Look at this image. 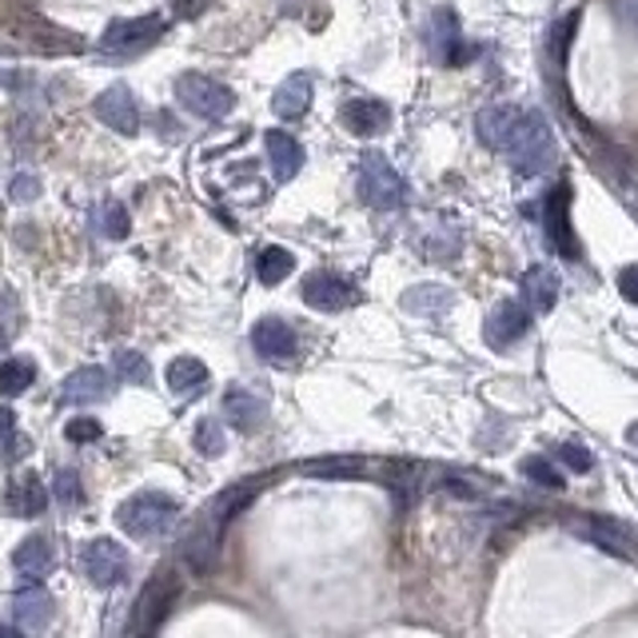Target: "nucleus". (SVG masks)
<instances>
[{"label": "nucleus", "mask_w": 638, "mask_h": 638, "mask_svg": "<svg viewBox=\"0 0 638 638\" xmlns=\"http://www.w3.org/2000/svg\"><path fill=\"white\" fill-rule=\"evenodd\" d=\"M475 132L487 148H495L515 176L535 180L554 164V132L547 116L535 109H519V104H492L475 116Z\"/></svg>", "instance_id": "obj_1"}, {"label": "nucleus", "mask_w": 638, "mask_h": 638, "mask_svg": "<svg viewBox=\"0 0 638 638\" xmlns=\"http://www.w3.org/2000/svg\"><path fill=\"white\" fill-rule=\"evenodd\" d=\"M356 188H359V200L375 212H399L407 204L404 176L395 173L380 152H363V156H359Z\"/></svg>", "instance_id": "obj_2"}, {"label": "nucleus", "mask_w": 638, "mask_h": 638, "mask_svg": "<svg viewBox=\"0 0 638 638\" xmlns=\"http://www.w3.org/2000/svg\"><path fill=\"white\" fill-rule=\"evenodd\" d=\"M176 511H180V507H176L173 495L140 492V495H132L128 503H120L116 523H120V531H128L132 539H156L160 531L173 527Z\"/></svg>", "instance_id": "obj_3"}, {"label": "nucleus", "mask_w": 638, "mask_h": 638, "mask_svg": "<svg viewBox=\"0 0 638 638\" xmlns=\"http://www.w3.org/2000/svg\"><path fill=\"white\" fill-rule=\"evenodd\" d=\"M176 100H180L188 112L204 116V120H224V116H232V109H235L232 88L200 73H184L176 80Z\"/></svg>", "instance_id": "obj_4"}, {"label": "nucleus", "mask_w": 638, "mask_h": 638, "mask_svg": "<svg viewBox=\"0 0 638 638\" xmlns=\"http://www.w3.org/2000/svg\"><path fill=\"white\" fill-rule=\"evenodd\" d=\"M168 33V21L160 13L132 16V21H112L100 37V49L112 52V56H136V52H148L160 37Z\"/></svg>", "instance_id": "obj_5"}, {"label": "nucleus", "mask_w": 638, "mask_h": 638, "mask_svg": "<svg viewBox=\"0 0 638 638\" xmlns=\"http://www.w3.org/2000/svg\"><path fill=\"white\" fill-rule=\"evenodd\" d=\"M80 566L97 587H116L128 578V551L116 539H92L80 551Z\"/></svg>", "instance_id": "obj_6"}, {"label": "nucleus", "mask_w": 638, "mask_h": 638, "mask_svg": "<svg viewBox=\"0 0 638 638\" xmlns=\"http://www.w3.org/2000/svg\"><path fill=\"white\" fill-rule=\"evenodd\" d=\"M527 332H531V316H527V304H519V299H499L492 307L487 323H483V340L495 352H511Z\"/></svg>", "instance_id": "obj_7"}, {"label": "nucleus", "mask_w": 638, "mask_h": 638, "mask_svg": "<svg viewBox=\"0 0 638 638\" xmlns=\"http://www.w3.org/2000/svg\"><path fill=\"white\" fill-rule=\"evenodd\" d=\"M359 299V288L335 271H316L304 280V304L316 311H347Z\"/></svg>", "instance_id": "obj_8"}, {"label": "nucleus", "mask_w": 638, "mask_h": 638, "mask_svg": "<svg viewBox=\"0 0 638 638\" xmlns=\"http://www.w3.org/2000/svg\"><path fill=\"white\" fill-rule=\"evenodd\" d=\"M92 112H97L100 124H109L112 132H120V136L140 132V104H136V97L128 92V85L104 88L97 97V104H92Z\"/></svg>", "instance_id": "obj_9"}, {"label": "nucleus", "mask_w": 638, "mask_h": 638, "mask_svg": "<svg viewBox=\"0 0 638 638\" xmlns=\"http://www.w3.org/2000/svg\"><path fill=\"white\" fill-rule=\"evenodd\" d=\"M252 347L268 363H292L295 352H299V340H295V328L280 316H264L252 328Z\"/></svg>", "instance_id": "obj_10"}, {"label": "nucleus", "mask_w": 638, "mask_h": 638, "mask_svg": "<svg viewBox=\"0 0 638 638\" xmlns=\"http://www.w3.org/2000/svg\"><path fill=\"white\" fill-rule=\"evenodd\" d=\"M547 240L563 259H578V235L571 228V188L559 184L547 196Z\"/></svg>", "instance_id": "obj_11"}, {"label": "nucleus", "mask_w": 638, "mask_h": 638, "mask_svg": "<svg viewBox=\"0 0 638 638\" xmlns=\"http://www.w3.org/2000/svg\"><path fill=\"white\" fill-rule=\"evenodd\" d=\"M340 124H344L352 136H383L392 128V109L383 104V100H371V97H359V100H347L344 109H340Z\"/></svg>", "instance_id": "obj_12"}, {"label": "nucleus", "mask_w": 638, "mask_h": 638, "mask_svg": "<svg viewBox=\"0 0 638 638\" xmlns=\"http://www.w3.org/2000/svg\"><path fill=\"white\" fill-rule=\"evenodd\" d=\"M112 395V375L104 368H76L68 380L61 383V404L68 407H85L100 404Z\"/></svg>", "instance_id": "obj_13"}, {"label": "nucleus", "mask_w": 638, "mask_h": 638, "mask_svg": "<svg viewBox=\"0 0 638 638\" xmlns=\"http://www.w3.org/2000/svg\"><path fill=\"white\" fill-rule=\"evenodd\" d=\"M264 148H268V160H271V176H276L280 184L295 180V173L304 168V144H299L295 136L280 132V128H271V132L264 136Z\"/></svg>", "instance_id": "obj_14"}, {"label": "nucleus", "mask_w": 638, "mask_h": 638, "mask_svg": "<svg viewBox=\"0 0 638 638\" xmlns=\"http://www.w3.org/2000/svg\"><path fill=\"white\" fill-rule=\"evenodd\" d=\"M428 40L443 64L467 61L463 44H459V16H455L451 9H435V16H431V25H428Z\"/></svg>", "instance_id": "obj_15"}, {"label": "nucleus", "mask_w": 638, "mask_h": 638, "mask_svg": "<svg viewBox=\"0 0 638 638\" xmlns=\"http://www.w3.org/2000/svg\"><path fill=\"white\" fill-rule=\"evenodd\" d=\"M399 304H404L411 316L443 319L455 307V292L451 288H439V283H419V288H407Z\"/></svg>", "instance_id": "obj_16"}, {"label": "nucleus", "mask_w": 638, "mask_h": 638, "mask_svg": "<svg viewBox=\"0 0 638 638\" xmlns=\"http://www.w3.org/2000/svg\"><path fill=\"white\" fill-rule=\"evenodd\" d=\"M307 109H311V76L307 73L288 76V80L276 88V97H271V112H276L280 120H295V116H304Z\"/></svg>", "instance_id": "obj_17"}, {"label": "nucleus", "mask_w": 638, "mask_h": 638, "mask_svg": "<svg viewBox=\"0 0 638 638\" xmlns=\"http://www.w3.org/2000/svg\"><path fill=\"white\" fill-rule=\"evenodd\" d=\"M44 507H49L44 483H40L33 471H28V475H16L13 487H9V511L21 519H37V515H44Z\"/></svg>", "instance_id": "obj_18"}, {"label": "nucleus", "mask_w": 638, "mask_h": 638, "mask_svg": "<svg viewBox=\"0 0 638 638\" xmlns=\"http://www.w3.org/2000/svg\"><path fill=\"white\" fill-rule=\"evenodd\" d=\"M13 566L21 571L25 578H33V583H40V578L49 575L52 566H56V554H52V543L44 539V535H33V539H25L21 547L13 551Z\"/></svg>", "instance_id": "obj_19"}, {"label": "nucleus", "mask_w": 638, "mask_h": 638, "mask_svg": "<svg viewBox=\"0 0 638 638\" xmlns=\"http://www.w3.org/2000/svg\"><path fill=\"white\" fill-rule=\"evenodd\" d=\"M13 611H16V623L25 626V630H33V635H40V630L49 626V618H52L49 590L40 587V583H33L28 590H21V595H16Z\"/></svg>", "instance_id": "obj_20"}, {"label": "nucleus", "mask_w": 638, "mask_h": 638, "mask_svg": "<svg viewBox=\"0 0 638 638\" xmlns=\"http://www.w3.org/2000/svg\"><path fill=\"white\" fill-rule=\"evenodd\" d=\"M554 299H559V276L547 268H531L527 276H523V304H527L531 311L547 316L554 307Z\"/></svg>", "instance_id": "obj_21"}, {"label": "nucleus", "mask_w": 638, "mask_h": 638, "mask_svg": "<svg viewBox=\"0 0 638 638\" xmlns=\"http://www.w3.org/2000/svg\"><path fill=\"white\" fill-rule=\"evenodd\" d=\"M164 380H168V387H173L176 395H196L208 387V368H204V359H196V356H180L168 363Z\"/></svg>", "instance_id": "obj_22"}, {"label": "nucleus", "mask_w": 638, "mask_h": 638, "mask_svg": "<svg viewBox=\"0 0 638 638\" xmlns=\"http://www.w3.org/2000/svg\"><path fill=\"white\" fill-rule=\"evenodd\" d=\"M224 419L232 423L235 431H256V423L264 419V399H256L244 387H232L224 395Z\"/></svg>", "instance_id": "obj_23"}, {"label": "nucleus", "mask_w": 638, "mask_h": 638, "mask_svg": "<svg viewBox=\"0 0 638 638\" xmlns=\"http://www.w3.org/2000/svg\"><path fill=\"white\" fill-rule=\"evenodd\" d=\"M259 487H264L259 478H252V483H240V487H228V492H224L220 499L212 503V527L220 531L224 523H228V519L240 515V511H244V507L252 503V499H256Z\"/></svg>", "instance_id": "obj_24"}, {"label": "nucleus", "mask_w": 638, "mask_h": 638, "mask_svg": "<svg viewBox=\"0 0 638 638\" xmlns=\"http://www.w3.org/2000/svg\"><path fill=\"white\" fill-rule=\"evenodd\" d=\"M295 271V256L288 252V247H264L256 256V276L259 283H268V288H276V283H283L288 276Z\"/></svg>", "instance_id": "obj_25"}, {"label": "nucleus", "mask_w": 638, "mask_h": 638, "mask_svg": "<svg viewBox=\"0 0 638 638\" xmlns=\"http://www.w3.org/2000/svg\"><path fill=\"white\" fill-rule=\"evenodd\" d=\"M299 471L311 478H356V475H363V459L332 455V459H311V463H304Z\"/></svg>", "instance_id": "obj_26"}, {"label": "nucleus", "mask_w": 638, "mask_h": 638, "mask_svg": "<svg viewBox=\"0 0 638 638\" xmlns=\"http://www.w3.org/2000/svg\"><path fill=\"white\" fill-rule=\"evenodd\" d=\"M33 380H37V363H28V359H4L0 363V395H21L33 387Z\"/></svg>", "instance_id": "obj_27"}, {"label": "nucleus", "mask_w": 638, "mask_h": 638, "mask_svg": "<svg viewBox=\"0 0 638 638\" xmlns=\"http://www.w3.org/2000/svg\"><path fill=\"white\" fill-rule=\"evenodd\" d=\"M112 368H116V375H120L124 383H140V387L152 383V368H148V359L140 356V352H116V363H112Z\"/></svg>", "instance_id": "obj_28"}, {"label": "nucleus", "mask_w": 638, "mask_h": 638, "mask_svg": "<svg viewBox=\"0 0 638 638\" xmlns=\"http://www.w3.org/2000/svg\"><path fill=\"white\" fill-rule=\"evenodd\" d=\"M523 475L531 483H539V487H551V492H563V475L551 467V459H543V455H527L523 459Z\"/></svg>", "instance_id": "obj_29"}, {"label": "nucleus", "mask_w": 638, "mask_h": 638, "mask_svg": "<svg viewBox=\"0 0 638 638\" xmlns=\"http://www.w3.org/2000/svg\"><path fill=\"white\" fill-rule=\"evenodd\" d=\"M196 451L208 455V459L224 455V428L216 423V419H200L196 423Z\"/></svg>", "instance_id": "obj_30"}, {"label": "nucleus", "mask_w": 638, "mask_h": 638, "mask_svg": "<svg viewBox=\"0 0 638 638\" xmlns=\"http://www.w3.org/2000/svg\"><path fill=\"white\" fill-rule=\"evenodd\" d=\"M100 228H104L109 240H124L128 235V212H124V204H109V208L100 212Z\"/></svg>", "instance_id": "obj_31"}, {"label": "nucleus", "mask_w": 638, "mask_h": 638, "mask_svg": "<svg viewBox=\"0 0 638 638\" xmlns=\"http://www.w3.org/2000/svg\"><path fill=\"white\" fill-rule=\"evenodd\" d=\"M559 459H563V463L571 467V471H578V475L595 467V455H590L587 447H583V443H563V447H559Z\"/></svg>", "instance_id": "obj_32"}, {"label": "nucleus", "mask_w": 638, "mask_h": 638, "mask_svg": "<svg viewBox=\"0 0 638 638\" xmlns=\"http://www.w3.org/2000/svg\"><path fill=\"white\" fill-rule=\"evenodd\" d=\"M64 435L73 443H97L100 435H104V428H100L97 419H73V423L64 428Z\"/></svg>", "instance_id": "obj_33"}, {"label": "nucleus", "mask_w": 638, "mask_h": 638, "mask_svg": "<svg viewBox=\"0 0 638 638\" xmlns=\"http://www.w3.org/2000/svg\"><path fill=\"white\" fill-rule=\"evenodd\" d=\"M618 292H623L626 304L638 307V264H630V268L618 271Z\"/></svg>", "instance_id": "obj_34"}, {"label": "nucleus", "mask_w": 638, "mask_h": 638, "mask_svg": "<svg viewBox=\"0 0 638 638\" xmlns=\"http://www.w3.org/2000/svg\"><path fill=\"white\" fill-rule=\"evenodd\" d=\"M56 495H61L64 503H80V483H76L73 471H61V475H56Z\"/></svg>", "instance_id": "obj_35"}, {"label": "nucleus", "mask_w": 638, "mask_h": 638, "mask_svg": "<svg viewBox=\"0 0 638 638\" xmlns=\"http://www.w3.org/2000/svg\"><path fill=\"white\" fill-rule=\"evenodd\" d=\"M37 192H40L37 180L28 184V176H16V184H13V196H16V200H33V196H37Z\"/></svg>", "instance_id": "obj_36"}, {"label": "nucleus", "mask_w": 638, "mask_h": 638, "mask_svg": "<svg viewBox=\"0 0 638 638\" xmlns=\"http://www.w3.org/2000/svg\"><path fill=\"white\" fill-rule=\"evenodd\" d=\"M13 431V411H0V439Z\"/></svg>", "instance_id": "obj_37"}, {"label": "nucleus", "mask_w": 638, "mask_h": 638, "mask_svg": "<svg viewBox=\"0 0 638 638\" xmlns=\"http://www.w3.org/2000/svg\"><path fill=\"white\" fill-rule=\"evenodd\" d=\"M626 443H630V447L638 451V423H630V431H626Z\"/></svg>", "instance_id": "obj_38"}, {"label": "nucleus", "mask_w": 638, "mask_h": 638, "mask_svg": "<svg viewBox=\"0 0 638 638\" xmlns=\"http://www.w3.org/2000/svg\"><path fill=\"white\" fill-rule=\"evenodd\" d=\"M0 638H25L21 630H13V626H0Z\"/></svg>", "instance_id": "obj_39"}, {"label": "nucleus", "mask_w": 638, "mask_h": 638, "mask_svg": "<svg viewBox=\"0 0 638 638\" xmlns=\"http://www.w3.org/2000/svg\"><path fill=\"white\" fill-rule=\"evenodd\" d=\"M0 344H4V340H0Z\"/></svg>", "instance_id": "obj_40"}]
</instances>
